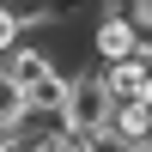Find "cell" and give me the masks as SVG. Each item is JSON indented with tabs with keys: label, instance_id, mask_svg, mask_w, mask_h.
Instances as JSON below:
<instances>
[{
	"label": "cell",
	"instance_id": "cell-5",
	"mask_svg": "<svg viewBox=\"0 0 152 152\" xmlns=\"http://www.w3.org/2000/svg\"><path fill=\"white\" fill-rule=\"evenodd\" d=\"M24 122H31V104H24V85H12L6 73H0V134H18Z\"/></svg>",
	"mask_w": 152,
	"mask_h": 152
},
{
	"label": "cell",
	"instance_id": "cell-1",
	"mask_svg": "<svg viewBox=\"0 0 152 152\" xmlns=\"http://www.w3.org/2000/svg\"><path fill=\"white\" fill-rule=\"evenodd\" d=\"M110 116H116V97H110V85H104V67L79 73L73 91H67V116H61V128L79 134V140H91V134H110Z\"/></svg>",
	"mask_w": 152,
	"mask_h": 152
},
{
	"label": "cell",
	"instance_id": "cell-6",
	"mask_svg": "<svg viewBox=\"0 0 152 152\" xmlns=\"http://www.w3.org/2000/svg\"><path fill=\"white\" fill-rule=\"evenodd\" d=\"M18 43H24V24L12 18V6H6V0H0V61H6L12 49H18Z\"/></svg>",
	"mask_w": 152,
	"mask_h": 152
},
{
	"label": "cell",
	"instance_id": "cell-2",
	"mask_svg": "<svg viewBox=\"0 0 152 152\" xmlns=\"http://www.w3.org/2000/svg\"><path fill=\"white\" fill-rule=\"evenodd\" d=\"M91 55H97V67H116V61H134V18H116V12H97V24H91Z\"/></svg>",
	"mask_w": 152,
	"mask_h": 152
},
{
	"label": "cell",
	"instance_id": "cell-7",
	"mask_svg": "<svg viewBox=\"0 0 152 152\" xmlns=\"http://www.w3.org/2000/svg\"><path fill=\"white\" fill-rule=\"evenodd\" d=\"M43 152H49V146H43Z\"/></svg>",
	"mask_w": 152,
	"mask_h": 152
},
{
	"label": "cell",
	"instance_id": "cell-4",
	"mask_svg": "<svg viewBox=\"0 0 152 152\" xmlns=\"http://www.w3.org/2000/svg\"><path fill=\"white\" fill-rule=\"evenodd\" d=\"M73 79H79V73H49V79H37L31 91H24L31 116H37V122H61V116H67V91H73Z\"/></svg>",
	"mask_w": 152,
	"mask_h": 152
},
{
	"label": "cell",
	"instance_id": "cell-3",
	"mask_svg": "<svg viewBox=\"0 0 152 152\" xmlns=\"http://www.w3.org/2000/svg\"><path fill=\"white\" fill-rule=\"evenodd\" d=\"M0 73H6L12 85H24V91H31L37 79H49V73H61V67H55V55H49L43 43H31V37H24V43L12 49L6 61H0Z\"/></svg>",
	"mask_w": 152,
	"mask_h": 152
}]
</instances>
